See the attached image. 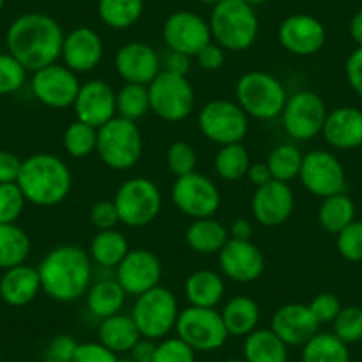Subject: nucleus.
Here are the masks:
<instances>
[{
    "mask_svg": "<svg viewBox=\"0 0 362 362\" xmlns=\"http://www.w3.org/2000/svg\"><path fill=\"white\" fill-rule=\"evenodd\" d=\"M224 362H245L243 358H229V361H224Z\"/></svg>",
    "mask_w": 362,
    "mask_h": 362,
    "instance_id": "62",
    "label": "nucleus"
},
{
    "mask_svg": "<svg viewBox=\"0 0 362 362\" xmlns=\"http://www.w3.org/2000/svg\"><path fill=\"white\" fill-rule=\"evenodd\" d=\"M334 332L344 344H354L362 341V308L348 305L339 311L332 322Z\"/></svg>",
    "mask_w": 362,
    "mask_h": 362,
    "instance_id": "42",
    "label": "nucleus"
},
{
    "mask_svg": "<svg viewBox=\"0 0 362 362\" xmlns=\"http://www.w3.org/2000/svg\"><path fill=\"white\" fill-rule=\"evenodd\" d=\"M124 297L127 293L116 279H103L89 286L86 293V304L90 315L103 320L121 313Z\"/></svg>",
    "mask_w": 362,
    "mask_h": 362,
    "instance_id": "32",
    "label": "nucleus"
},
{
    "mask_svg": "<svg viewBox=\"0 0 362 362\" xmlns=\"http://www.w3.org/2000/svg\"><path fill=\"white\" fill-rule=\"evenodd\" d=\"M41 291L40 274L36 267L18 264L4 270L0 277V298L13 308L30 304Z\"/></svg>",
    "mask_w": 362,
    "mask_h": 362,
    "instance_id": "26",
    "label": "nucleus"
},
{
    "mask_svg": "<svg viewBox=\"0 0 362 362\" xmlns=\"http://www.w3.org/2000/svg\"><path fill=\"white\" fill-rule=\"evenodd\" d=\"M96 153L110 169H132L142 156V134L137 123L116 116L100 127Z\"/></svg>",
    "mask_w": 362,
    "mask_h": 362,
    "instance_id": "6",
    "label": "nucleus"
},
{
    "mask_svg": "<svg viewBox=\"0 0 362 362\" xmlns=\"http://www.w3.org/2000/svg\"><path fill=\"white\" fill-rule=\"evenodd\" d=\"M18 187L27 203L36 206H55L69 196L71 173L59 156L50 153H36L22 162Z\"/></svg>",
    "mask_w": 362,
    "mask_h": 362,
    "instance_id": "3",
    "label": "nucleus"
},
{
    "mask_svg": "<svg viewBox=\"0 0 362 362\" xmlns=\"http://www.w3.org/2000/svg\"><path fill=\"white\" fill-rule=\"evenodd\" d=\"M90 224L95 226L98 231H107V229H116L119 224V214L114 204V201H98L95 206L90 208L89 214Z\"/></svg>",
    "mask_w": 362,
    "mask_h": 362,
    "instance_id": "51",
    "label": "nucleus"
},
{
    "mask_svg": "<svg viewBox=\"0 0 362 362\" xmlns=\"http://www.w3.org/2000/svg\"><path fill=\"white\" fill-rule=\"evenodd\" d=\"M247 177H249V181L252 183L254 187H263L267 185L268 181H272L274 177H272V173L270 169H268L267 162H254L250 163L249 170H247Z\"/></svg>",
    "mask_w": 362,
    "mask_h": 362,
    "instance_id": "56",
    "label": "nucleus"
},
{
    "mask_svg": "<svg viewBox=\"0 0 362 362\" xmlns=\"http://www.w3.org/2000/svg\"><path fill=\"white\" fill-rule=\"evenodd\" d=\"M71 362H119V358L117 354L103 346L100 341L98 343L87 341V343H78Z\"/></svg>",
    "mask_w": 362,
    "mask_h": 362,
    "instance_id": "50",
    "label": "nucleus"
},
{
    "mask_svg": "<svg viewBox=\"0 0 362 362\" xmlns=\"http://www.w3.org/2000/svg\"><path fill=\"white\" fill-rule=\"evenodd\" d=\"M250 155L242 142L221 146L215 156V170L226 181H238L247 176L250 167Z\"/></svg>",
    "mask_w": 362,
    "mask_h": 362,
    "instance_id": "38",
    "label": "nucleus"
},
{
    "mask_svg": "<svg viewBox=\"0 0 362 362\" xmlns=\"http://www.w3.org/2000/svg\"><path fill=\"white\" fill-rule=\"evenodd\" d=\"M25 203L27 199L18 183H0V224H15Z\"/></svg>",
    "mask_w": 362,
    "mask_h": 362,
    "instance_id": "44",
    "label": "nucleus"
},
{
    "mask_svg": "<svg viewBox=\"0 0 362 362\" xmlns=\"http://www.w3.org/2000/svg\"><path fill=\"white\" fill-rule=\"evenodd\" d=\"M336 236L337 250L344 259L362 261V221H354Z\"/></svg>",
    "mask_w": 362,
    "mask_h": 362,
    "instance_id": "47",
    "label": "nucleus"
},
{
    "mask_svg": "<svg viewBox=\"0 0 362 362\" xmlns=\"http://www.w3.org/2000/svg\"><path fill=\"white\" fill-rule=\"evenodd\" d=\"M288 346H304L320 332V323L308 304H284L274 313L270 327Z\"/></svg>",
    "mask_w": 362,
    "mask_h": 362,
    "instance_id": "23",
    "label": "nucleus"
},
{
    "mask_svg": "<svg viewBox=\"0 0 362 362\" xmlns=\"http://www.w3.org/2000/svg\"><path fill=\"white\" fill-rule=\"evenodd\" d=\"M355 221V204L344 192L329 196L322 201L318 210V222L327 233L337 235Z\"/></svg>",
    "mask_w": 362,
    "mask_h": 362,
    "instance_id": "37",
    "label": "nucleus"
},
{
    "mask_svg": "<svg viewBox=\"0 0 362 362\" xmlns=\"http://www.w3.org/2000/svg\"><path fill=\"white\" fill-rule=\"evenodd\" d=\"M325 102L313 90H297L288 96L283 114L284 132L295 141H311L322 134L327 119Z\"/></svg>",
    "mask_w": 362,
    "mask_h": 362,
    "instance_id": "13",
    "label": "nucleus"
},
{
    "mask_svg": "<svg viewBox=\"0 0 362 362\" xmlns=\"http://www.w3.org/2000/svg\"><path fill=\"white\" fill-rule=\"evenodd\" d=\"M114 66L121 78L127 83H142L149 86L160 69V57L153 47L141 43V41H130L123 45L116 52Z\"/></svg>",
    "mask_w": 362,
    "mask_h": 362,
    "instance_id": "22",
    "label": "nucleus"
},
{
    "mask_svg": "<svg viewBox=\"0 0 362 362\" xmlns=\"http://www.w3.org/2000/svg\"><path fill=\"white\" fill-rule=\"evenodd\" d=\"M298 177L305 190L322 199L344 192L346 187V176L341 162L332 153L323 149H315L304 155Z\"/></svg>",
    "mask_w": 362,
    "mask_h": 362,
    "instance_id": "14",
    "label": "nucleus"
},
{
    "mask_svg": "<svg viewBox=\"0 0 362 362\" xmlns=\"http://www.w3.org/2000/svg\"><path fill=\"white\" fill-rule=\"evenodd\" d=\"M281 47L297 57H309L318 54L327 40L323 23L305 13H295L283 20L277 30Z\"/></svg>",
    "mask_w": 362,
    "mask_h": 362,
    "instance_id": "17",
    "label": "nucleus"
},
{
    "mask_svg": "<svg viewBox=\"0 0 362 362\" xmlns=\"http://www.w3.org/2000/svg\"><path fill=\"white\" fill-rule=\"evenodd\" d=\"M163 69L170 73H177V75H185L190 69V57L185 54H177V52H170L163 62Z\"/></svg>",
    "mask_w": 362,
    "mask_h": 362,
    "instance_id": "55",
    "label": "nucleus"
},
{
    "mask_svg": "<svg viewBox=\"0 0 362 362\" xmlns=\"http://www.w3.org/2000/svg\"><path fill=\"white\" fill-rule=\"evenodd\" d=\"M4 6H6V0H0V11L4 9Z\"/></svg>",
    "mask_w": 362,
    "mask_h": 362,
    "instance_id": "63",
    "label": "nucleus"
},
{
    "mask_svg": "<svg viewBox=\"0 0 362 362\" xmlns=\"http://www.w3.org/2000/svg\"><path fill=\"white\" fill-rule=\"evenodd\" d=\"M8 52L27 69L37 71L61 57L64 33L57 20L43 13H25L9 25Z\"/></svg>",
    "mask_w": 362,
    "mask_h": 362,
    "instance_id": "1",
    "label": "nucleus"
},
{
    "mask_svg": "<svg viewBox=\"0 0 362 362\" xmlns=\"http://www.w3.org/2000/svg\"><path fill=\"white\" fill-rule=\"evenodd\" d=\"M130 252L127 238L117 229L98 231L90 242L89 257L103 268H116Z\"/></svg>",
    "mask_w": 362,
    "mask_h": 362,
    "instance_id": "33",
    "label": "nucleus"
},
{
    "mask_svg": "<svg viewBox=\"0 0 362 362\" xmlns=\"http://www.w3.org/2000/svg\"><path fill=\"white\" fill-rule=\"evenodd\" d=\"M302 160H304V155H302L297 146L279 144L277 148L272 149V153L268 155L267 165L274 180L290 183L291 180L298 177V174H300Z\"/></svg>",
    "mask_w": 362,
    "mask_h": 362,
    "instance_id": "40",
    "label": "nucleus"
},
{
    "mask_svg": "<svg viewBox=\"0 0 362 362\" xmlns=\"http://www.w3.org/2000/svg\"><path fill=\"white\" fill-rule=\"evenodd\" d=\"M27 69L11 54H0V96L13 95L25 83Z\"/></svg>",
    "mask_w": 362,
    "mask_h": 362,
    "instance_id": "45",
    "label": "nucleus"
},
{
    "mask_svg": "<svg viewBox=\"0 0 362 362\" xmlns=\"http://www.w3.org/2000/svg\"><path fill=\"white\" fill-rule=\"evenodd\" d=\"M41 291L57 302H75L87 293L93 277L90 257L76 245H59L37 267Z\"/></svg>",
    "mask_w": 362,
    "mask_h": 362,
    "instance_id": "2",
    "label": "nucleus"
},
{
    "mask_svg": "<svg viewBox=\"0 0 362 362\" xmlns=\"http://www.w3.org/2000/svg\"><path fill=\"white\" fill-rule=\"evenodd\" d=\"M344 73H346V80L351 89L362 98V47L355 48L346 59Z\"/></svg>",
    "mask_w": 362,
    "mask_h": 362,
    "instance_id": "53",
    "label": "nucleus"
},
{
    "mask_svg": "<svg viewBox=\"0 0 362 362\" xmlns=\"http://www.w3.org/2000/svg\"><path fill=\"white\" fill-rule=\"evenodd\" d=\"M117 116L137 123L151 110L149 107L148 86L142 83H124L116 93Z\"/></svg>",
    "mask_w": 362,
    "mask_h": 362,
    "instance_id": "39",
    "label": "nucleus"
},
{
    "mask_svg": "<svg viewBox=\"0 0 362 362\" xmlns=\"http://www.w3.org/2000/svg\"><path fill=\"white\" fill-rule=\"evenodd\" d=\"M302 362H350V350L336 334L318 332L302 346Z\"/></svg>",
    "mask_w": 362,
    "mask_h": 362,
    "instance_id": "35",
    "label": "nucleus"
},
{
    "mask_svg": "<svg viewBox=\"0 0 362 362\" xmlns=\"http://www.w3.org/2000/svg\"><path fill=\"white\" fill-rule=\"evenodd\" d=\"M252 236V226L247 218H236L229 229V238L235 240H250Z\"/></svg>",
    "mask_w": 362,
    "mask_h": 362,
    "instance_id": "58",
    "label": "nucleus"
},
{
    "mask_svg": "<svg viewBox=\"0 0 362 362\" xmlns=\"http://www.w3.org/2000/svg\"><path fill=\"white\" fill-rule=\"evenodd\" d=\"M236 103L254 119L268 121L283 114L288 93L279 78L267 71H249L235 87Z\"/></svg>",
    "mask_w": 362,
    "mask_h": 362,
    "instance_id": "5",
    "label": "nucleus"
},
{
    "mask_svg": "<svg viewBox=\"0 0 362 362\" xmlns=\"http://www.w3.org/2000/svg\"><path fill=\"white\" fill-rule=\"evenodd\" d=\"M155 346L156 344L153 343L151 339H146V337H142V339L135 344L134 350H132L130 354L134 355V358L137 362H151L153 354H155Z\"/></svg>",
    "mask_w": 362,
    "mask_h": 362,
    "instance_id": "57",
    "label": "nucleus"
},
{
    "mask_svg": "<svg viewBox=\"0 0 362 362\" xmlns=\"http://www.w3.org/2000/svg\"><path fill=\"white\" fill-rule=\"evenodd\" d=\"M142 339L134 318L128 315H117L103 318L98 327V341L114 354H130L135 344Z\"/></svg>",
    "mask_w": 362,
    "mask_h": 362,
    "instance_id": "27",
    "label": "nucleus"
},
{
    "mask_svg": "<svg viewBox=\"0 0 362 362\" xmlns=\"http://www.w3.org/2000/svg\"><path fill=\"white\" fill-rule=\"evenodd\" d=\"M76 346H78V341L73 336H68V334L55 336L45 348L43 362H71Z\"/></svg>",
    "mask_w": 362,
    "mask_h": 362,
    "instance_id": "49",
    "label": "nucleus"
},
{
    "mask_svg": "<svg viewBox=\"0 0 362 362\" xmlns=\"http://www.w3.org/2000/svg\"><path fill=\"white\" fill-rule=\"evenodd\" d=\"M221 315L229 336L245 337L252 330L257 329V323H259V305L250 297L238 295V297H233L226 302Z\"/></svg>",
    "mask_w": 362,
    "mask_h": 362,
    "instance_id": "31",
    "label": "nucleus"
},
{
    "mask_svg": "<svg viewBox=\"0 0 362 362\" xmlns=\"http://www.w3.org/2000/svg\"><path fill=\"white\" fill-rule=\"evenodd\" d=\"M103 41L90 27H76L64 36L61 59L75 73L93 71L102 62Z\"/></svg>",
    "mask_w": 362,
    "mask_h": 362,
    "instance_id": "24",
    "label": "nucleus"
},
{
    "mask_svg": "<svg viewBox=\"0 0 362 362\" xmlns=\"http://www.w3.org/2000/svg\"><path fill=\"white\" fill-rule=\"evenodd\" d=\"M167 167L176 177L187 176L190 173H196L197 153L192 144L185 141H176L167 149Z\"/></svg>",
    "mask_w": 362,
    "mask_h": 362,
    "instance_id": "43",
    "label": "nucleus"
},
{
    "mask_svg": "<svg viewBox=\"0 0 362 362\" xmlns=\"http://www.w3.org/2000/svg\"><path fill=\"white\" fill-rule=\"evenodd\" d=\"M173 203L181 214L194 218H210L221 208L218 187L201 173H190L176 177L173 185Z\"/></svg>",
    "mask_w": 362,
    "mask_h": 362,
    "instance_id": "12",
    "label": "nucleus"
},
{
    "mask_svg": "<svg viewBox=\"0 0 362 362\" xmlns=\"http://www.w3.org/2000/svg\"><path fill=\"white\" fill-rule=\"evenodd\" d=\"M308 305L320 325H323V323H332L336 320V316L339 315L341 309H343L339 298L334 293H327V291L325 293L316 295Z\"/></svg>",
    "mask_w": 362,
    "mask_h": 362,
    "instance_id": "48",
    "label": "nucleus"
},
{
    "mask_svg": "<svg viewBox=\"0 0 362 362\" xmlns=\"http://www.w3.org/2000/svg\"><path fill=\"white\" fill-rule=\"evenodd\" d=\"M243 2H247V4H249V6H252V8H254V6H261V4H267L268 0H243Z\"/></svg>",
    "mask_w": 362,
    "mask_h": 362,
    "instance_id": "60",
    "label": "nucleus"
},
{
    "mask_svg": "<svg viewBox=\"0 0 362 362\" xmlns=\"http://www.w3.org/2000/svg\"><path fill=\"white\" fill-rule=\"evenodd\" d=\"M211 40L224 50L243 52L252 47L259 33V20L252 6L243 0H221L210 16Z\"/></svg>",
    "mask_w": 362,
    "mask_h": 362,
    "instance_id": "4",
    "label": "nucleus"
},
{
    "mask_svg": "<svg viewBox=\"0 0 362 362\" xmlns=\"http://www.w3.org/2000/svg\"><path fill=\"white\" fill-rule=\"evenodd\" d=\"M76 119L90 127L100 128L117 116L116 90L105 80H89L80 86L75 103Z\"/></svg>",
    "mask_w": 362,
    "mask_h": 362,
    "instance_id": "20",
    "label": "nucleus"
},
{
    "mask_svg": "<svg viewBox=\"0 0 362 362\" xmlns=\"http://www.w3.org/2000/svg\"><path fill=\"white\" fill-rule=\"evenodd\" d=\"M199 2H203V4H210V6H215V4H218V2H221V0H199Z\"/></svg>",
    "mask_w": 362,
    "mask_h": 362,
    "instance_id": "61",
    "label": "nucleus"
},
{
    "mask_svg": "<svg viewBox=\"0 0 362 362\" xmlns=\"http://www.w3.org/2000/svg\"><path fill=\"white\" fill-rule=\"evenodd\" d=\"M187 245L197 254L203 256H210V254H218L222 247L228 243L229 231L215 221L214 217L210 218H197L189 226L185 233Z\"/></svg>",
    "mask_w": 362,
    "mask_h": 362,
    "instance_id": "30",
    "label": "nucleus"
},
{
    "mask_svg": "<svg viewBox=\"0 0 362 362\" xmlns=\"http://www.w3.org/2000/svg\"><path fill=\"white\" fill-rule=\"evenodd\" d=\"M176 332L196 351H214L224 346L229 334L222 315L215 308H190L180 311Z\"/></svg>",
    "mask_w": 362,
    "mask_h": 362,
    "instance_id": "10",
    "label": "nucleus"
},
{
    "mask_svg": "<svg viewBox=\"0 0 362 362\" xmlns=\"http://www.w3.org/2000/svg\"><path fill=\"white\" fill-rule=\"evenodd\" d=\"M323 137L336 149H354L362 146V110L339 107L327 114Z\"/></svg>",
    "mask_w": 362,
    "mask_h": 362,
    "instance_id": "25",
    "label": "nucleus"
},
{
    "mask_svg": "<svg viewBox=\"0 0 362 362\" xmlns=\"http://www.w3.org/2000/svg\"><path fill=\"white\" fill-rule=\"evenodd\" d=\"M30 254V238L20 226L0 224V268L18 267Z\"/></svg>",
    "mask_w": 362,
    "mask_h": 362,
    "instance_id": "34",
    "label": "nucleus"
},
{
    "mask_svg": "<svg viewBox=\"0 0 362 362\" xmlns=\"http://www.w3.org/2000/svg\"><path fill=\"white\" fill-rule=\"evenodd\" d=\"M224 291V279L214 270H196L185 281V295L196 308H217Z\"/></svg>",
    "mask_w": 362,
    "mask_h": 362,
    "instance_id": "29",
    "label": "nucleus"
},
{
    "mask_svg": "<svg viewBox=\"0 0 362 362\" xmlns=\"http://www.w3.org/2000/svg\"><path fill=\"white\" fill-rule=\"evenodd\" d=\"M196 350L180 337H163L155 346L151 362H196Z\"/></svg>",
    "mask_w": 362,
    "mask_h": 362,
    "instance_id": "46",
    "label": "nucleus"
},
{
    "mask_svg": "<svg viewBox=\"0 0 362 362\" xmlns=\"http://www.w3.org/2000/svg\"><path fill=\"white\" fill-rule=\"evenodd\" d=\"M197 123L201 134L218 146L242 142L249 130V116L238 103L229 100L208 102L199 110Z\"/></svg>",
    "mask_w": 362,
    "mask_h": 362,
    "instance_id": "11",
    "label": "nucleus"
},
{
    "mask_svg": "<svg viewBox=\"0 0 362 362\" xmlns=\"http://www.w3.org/2000/svg\"><path fill=\"white\" fill-rule=\"evenodd\" d=\"M162 36L170 52L196 57L208 43H211L210 23L192 11H176L167 16Z\"/></svg>",
    "mask_w": 362,
    "mask_h": 362,
    "instance_id": "15",
    "label": "nucleus"
},
{
    "mask_svg": "<svg viewBox=\"0 0 362 362\" xmlns=\"http://www.w3.org/2000/svg\"><path fill=\"white\" fill-rule=\"evenodd\" d=\"M293 208V190L284 181H268L267 185L257 187L252 196V215L264 228H279L291 217Z\"/></svg>",
    "mask_w": 362,
    "mask_h": 362,
    "instance_id": "21",
    "label": "nucleus"
},
{
    "mask_svg": "<svg viewBox=\"0 0 362 362\" xmlns=\"http://www.w3.org/2000/svg\"><path fill=\"white\" fill-rule=\"evenodd\" d=\"M162 264L156 254L148 249H134L116 267V281L127 295H139L160 286Z\"/></svg>",
    "mask_w": 362,
    "mask_h": 362,
    "instance_id": "18",
    "label": "nucleus"
},
{
    "mask_svg": "<svg viewBox=\"0 0 362 362\" xmlns=\"http://www.w3.org/2000/svg\"><path fill=\"white\" fill-rule=\"evenodd\" d=\"M350 36L358 47H362V9L355 13L350 20Z\"/></svg>",
    "mask_w": 362,
    "mask_h": 362,
    "instance_id": "59",
    "label": "nucleus"
},
{
    "mask_svg": "<svg viewBox=\"0 0 362 362\" xmlns=\"http://www.w3.org/2000/svg\"><path fill=\"white\" fill-rule=\"evenodd\" d=\"M149 107L160 119L177 123L194 112L196 93L185 75L162 69L148 86Z\"/></svg>",
    "mask_w": 362,
    "mask_h": 362,
    "instance_id": "7",
    "label": "nucleus"
},
{
    "mask_svg": "<svg viewBox=\"0 0 362 362\" xmlns=\"http://www.w3.org/2000/svg\"><path fill=\"white\" fill-rule=\"evenodd\" d=\"M22 162L15 153L0 151V183H16L22 170Z\"/></svg>",
    "mask_w": 362,
    "mask_h": 362,
    "instance_id": "54",
    "label": "nucleus"
},
{
    "mask_svg": "<svg viewBox=\"0 0 362 362\" xmlns=\"http://www.w3.org/2000/svg\"><path fill=\"white\" fill-rule=\"evenodd\" d=\"M132 318L137 325L139 332L146 339H163L176 329L180 308L176 295L162 286L139 295L132 309Z\"/></svg>",
    "mask_w": 362,
    "mask_h": 362,
    "instance_id": "8",
    "label": "nucleus"
},
{
    "mask_svg": "<svg viewBox=\"0 0 362 362\" xmlns=\"http://www.w3.org/2000/svg\"><path fill=\"white\" fill-rule=\"evenodd\" d=\"M96 142H98V128L82 121H73L64 132L62 144L68 155L73 158H86L96 151Z\"/></svg>",
    "mask_w": 362,
    "mask_h": 362,
    "instance_id": "41",
    "label": "nucleus"
},
{
    "mask_svg": "<svg viewBox=\"0 0 362 362\" xmlns=\"http://www.w3.org/2000/svg\"><path fill=\"white\" fill-rule=\"evenodd\" d=\"M245 362H288V344L272 329H256L243 341Z\"/></svg>",
    "mask_w": 362,
    "mask_h": 362,
    "instance_id": "28",
    "label": "nucleus"
},
{
    "mask_svg": "<svg viewBox=\"0 0 362 362\" xmlns=\"http://www.w3.org/2000/svg\"><path fill=\"white\" fill-rule=\"evenodd\" d=\"M114 204L121 224L144 228L158 217L162 210V192L148 177H132L117 189Z\"/></svg>",
    "mask_w": 362,
    "mask_h": 362,
    "instance_id": "9",
    "label": "nucleus"
},
{
    "mask_svg": "<svg viewBox=\"0 0 362 362\" xmlns=\"http://www.w3.org/2000/svg\"><path fill=\"white\" fill-rule=\"evenodd\" d=\"M218 264L228 279L249 284L259 279L264 272V256L250 240L229 238L218 252Z\"/></svg>",
    "mask_w": 362,
    "mask_h": 362,
    "instance_id": "19",
    "label": "nucleus"
},
{
    "mask_svg": "<svg viewBox=\"0 0 362 362\" xmlns=\"http://www.w3.org/2000/svg\"><path fill=\"white\" fill-rule=\"evenodd\" d=\"M144 11V0H98L100 20L114 30L134 27Z\"/></svg>",
    "mask_w": 362,
    "mask_h": 362,
    "instance_id": "36",
    "label": "nucleus"
},
{
    "mask_svg": "<svg viewBox=\"0 0 362 362\" xmlns=\"http://www.w3.org/2000/svg\"><path fill=\"white\" fill-rule=\"evenodd\" d=\"M80 86L78 76L75 71L64 64H50L47 68H41L34 71L33 82V95L36 96L37 102L50 109H68L75 103L76 95H78Z\"/></svg>",
    "mask_w": 362,
    "mask_h": 362,
    "instance_id": "16",
    "label": "nucleus"
},
{
    "mask_svg": "<svg viewBox=\"0 0 362 362\" xmlns=\"http://www.w3.org/2000/svg\"><path fill=\"white\" fill-rule=\"evenodd\" d=\"M196 59L197 64H199L201 69H204V71H218L226 62V50L221 45L211 41V43H208L206 47L196 55Z\"/></svg>",
    "mask_w": 362,
    "mask_h": 362,
    "instance_id": "52",
    "label": "nucleus"
}]
</instances>
